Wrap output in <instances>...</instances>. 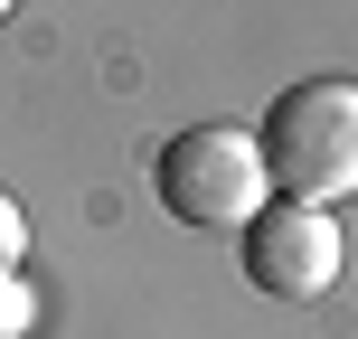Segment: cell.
<instances>
[{
  "instance_id": "obj_5",
  "label": "cell",
  "mask_w": 358,
  "mask_h": 339,
  "mask_svg": "<svg viewBox=\"0 0 358 339\" xmlns=\"http://www.w3.org/2000/svg\"><path fill=\"white\" fill-rule=\"evenodd\" d=\"M29 311H38V292L19 283V273H0V339H19V330H29Z\"/></svg>"
},
{
  "instance_id": "obj_4",
  "label": "cell",
  "mask_w": 358,
  "mask_h": 339,
  "mask_svg": "<svg viewBox=\"0 0 358 339\" xmlns=\"http://www.w3.org/2000/svg\"><path fill=\"white\" fill-rule=\"evenodd\" d=\"M19 254H29V217H19V198L0 189V273H19Z\"/></svg>"
},
{
  "instance_id": "obj_6",
  "label": "cell",
  "mask_w": 358,
  "mask_h": 339,
  "mask_svg": "<svg viewBox=\"0 0 358 339\" xmlns=\"http://www.w3.org/2000/svg\"><path fill=\"white\" fill-rule=\"evenodd\" d=\"M0 19H10V0H0Z\"/></svg>"
},
{
  "instance_id": "obj_3",
  "label": "cell",
  "mask_w": 358,
  "mask_h": 339,
  "mask_svg": "<svg viewBox=\"0 0 358 339\" xmlns=\"http://www.w3.org/2000/svg\"><path fill=\"white\" fill-rule=\"evenodd\" d=\"M236 236H245V283L264 302H321L340 283V254H349L340 217L330 208H292V198H264Z\"/></svg>"
},
{
  "instance_id": "obj_2",
  "label": "cell",
  "mask_w": 358,
  "mask_h": 339,
  "mask_svg": "<svg viewBox=\"0 0 358 339\" xmlns=\"http://www.w3.org/2000/svg\"><path fill=\"white\" fill-rule=\"evenodd\" d=\"M151 189H161V208L179 226H245L255 208H264V151H255L245 123H189L161 142V161H151Z\"/></svg>"
},
{
  "instance_id": "obj_1",
  "label": "cell",
  "mask_w": 358,
  "mask_h": 339,
  "mask_svg": "<svg viewBox=\"0 0 358 339\" xmlns=\"http://www.w3.org/2000/svg\"><path fill=\"white\" fill-rule=\"evenodd\" d=\"M264 189L292 208H340L358 198V75H302L255 123Z\"/></svg>"
}]
</instances>
